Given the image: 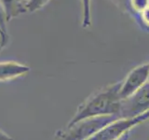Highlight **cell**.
Listing matches in <instances>:
<instances>
[{
  "instance_id": "5b68a950",
  "label": "cell",
  "mask_w": 149,
  "mask_h": 140,
  "mask_svg": "<svg viewBox=\"0 0 149 140\" xmlns=\"http://www.w3.org/2000/svg\"><path fill=\"white\" fill-rule=\"evenodd\" d=\"M149 81V63L138 65L130 71L122 81L119 88L121 99L127 98Z\"/></svg>"
},
{
  "instance_id": "ac0fdd59",
  "label": "cell",
  "mask_w": 149,
  "mask_h": 140,
  "mask_svg": "<svg viewBox=\"0 0 149 140\" xmlns=\"http://www.w3.org/2000/svg\"><path fill=\"white\" fill-rule=\"evenodd\" d=\"M19 1H20L21 3H22V4H24L26 6V3L28 2V0H19Z\"/></svg>"
},
{
  "instance_id": "52a82bcc",
  "label": "cell",
  "mask_w": 149,
  "mask_h": 140,
  "mask_svg": "<svg viewBox=\"0 0 149 140\" xmlns=\"http://www.w3.org/2000/svg\"><path fill=\"white\" fill-rule=\"evenodd\" d=\"M4 10L6 12L7 20L9 22L12 19L18 17L21 14L27 12L26 6L19 0H0Z\"/></svg>"
},
{
  "instance_id": "4fadbf2b",
  "label": "cell",
  "mask_w": 149,
  "mask_h": 140,
  "mask_svg": "<svg viewBox=\"0 0 149 140\" xmlns=\"http://www.w3.org/2000/svg\"><path fill=\"white\" fill-rule=\"evenodd\" d=\"M120 10L129 13V3L130 0H111Z\"/></svg>"
},
{
  "instance_id": "30bf717a",
  "label": "cell",
  "mask_w": 149,
  "mask_h": 140,
  "mask_svg": "<svg viewBox=\"0 0 149 140\" xmlns=\"http://www.w3.org/2000/svg\"><path fill=\"white\" fill-rule=\"evenodd\" d=\"M149 6V0H130L129 13L134 16Z\"/></svg>"
},
{
  "instance_id": "8fae6325",
  "label": "cell",
  "mask_w": 149,
  "mask_h": 140,
  "mask_svg": "<svg viewBox=\"0 0 149 140\" xmlns=\"http://www.w3.org/2000/svg\"><path fill=\"white\" fill-rule=\"evenodd\" d=\"M49 2V0H28L26 3V10L27 12H36L45 7Z\"/></svg>"
},
{
  "instance_id": "6da1fadb",
  "label": "cell",
  "mask_w": 149,
  "mask_h": 140,
  "mask_svg": "<svg viewBox=\"0 0 149 140\" xmlns=\"http://www.w3.org/2000/svg\"><path fill=\"white\" fill-rule=\"evenodd\" d=\"M120 85L121 81L116 82L93 92L78 106L76 113L66 126L88 118L118 115L121 101L119 96Z\"/></svg>"
},
{
  "instance_id": "9c48e42d",
  "label": "cell",
  "mask_w": 149,
  "mask_h": 140,
  "mask_svg": "<svg viewBox=\"0 0 149 140\" xmlns=\"http://www.w3.org/2000/svg\"><path fill=\"white\" fill-rule=\"evenodd\" d=\"M133 18L143 30L149 32V6L138 14H135Z\"/></svg>"
},
{
  "instance_id": "5bb4252c",
  "label": "cell",
  "mask_w": 149,
  "mask_h": 140,
  "mask_svg": "<svg viewBox=\"0 0 149 140\" xmlns=\"http://www.w3.org/2000/svg\"><path fill=\"white\" fill-rule=\"evenodd\" d=\"M0 140H13L8 134L0 130Z\"/></svg>"
},
{
  "instance_id": "d6986e66",
  "label": "cell",
  "mask_w": 149,
  "mask_h": 140,
  "mask_svg": "<svg viewBox=\"0 0 149 140\" xmlns=\"http://www.w3.org/2000/svg\"><path fill=\"white\" fill-rule=\"evenodd\" d=\"M0 30H1V29H0ZM7 37H8V36H7Z\"/></svg>"
},
{
  "instance_id": "3957f363",
  "label": "cell",
  "mask_w": 149,
  "mask_h": 140,
  "mask_svg": "<svg viewBox=\"0 0 149 140\" xmlns=\"http://www.w3.org/2000/svg\"><path fill=\"white\" fill-rule=\"evenodd\" d=\"M149 120V110L130 119H116L101 128L87 140H118L135 126Z\"/></svg>"
},
{
  "instance_id": "2e32d148",
  "label": "cell",
  "mask_w": 149,
  "mask_h": 140,
  "mask_svg": "<svg viewBox=\"0 0 149 140\" xmlns=\"http://www.w3.org/2000/svg\"><path fill=\"white\" fill-rule=\"evenodd\" d=\"M129 137H130V132H128L127 134L122 135V136H121L118 140H129Z\"/></svg>"
},
{
  "instance_id": "277c9868",
  "label": "cell",
  "mask_w": 149,
  "mask_h": 140,
  "mask_svg": "<svg viewBox=\"0 0 149 140\" xmlns=\"http://www.w3.org/2000/svg\"><path fill=\"white\" fill-rule=\"evenodd\" d=\"M149 110V81L127 98L121 99L118 118L130 119Z\"/></svg>"
},
{
  "instance_id": "7c38bea8",
  "label": "cell",
  "mask_w": 149,
  "mask_h": 140,
  "mask_svg": "<svg viewBox=\"0 0 149 140\" xmlns=\"http://www.w3.org/2000/svg\"><path fill=\"white\" fill-rule=\"evenodd\" d=\"M7 23H8V20H7V16H6V12L4 10V8L2 6L1 2H0V29L3 32V34L8 37V30H7Z\"/></svg>"
},
{
  "instance_id": "7a4b0ae2",
  "label": "cell",
  "mask_w": 149,
  "mask_h": 140,
  "mask_svg": "<svg viewBox=\"0 0 149 140\" xmlns=\"http://www.w3.org/2000/svg\"><path fill=\"white\" fill-rule=\"evenodd\" d=\"M116 119H118V115H107L79 120L59 131L53 140H87L97 131Z\"/></svg>"
},
{
  "instance_id": "e0dca14e",
  "label": "cell",
  "mask_w": 149,
  "mask_h": 140,
  "mask_svg": "<svg viewBox=\"0 0 149 140\" xmlns=\"http://www.w3.org/2000/svg\"><path fill=\"white\" fill-rule=\"evenodd\" d=\"M0 34H2V35H3V36H4V39H5V41H6V42H7V43H8V37H7L6 36H5V35L3 34V32H2L1 30H0Z\"/></svg>"
},
{
  "instance_id": "ba28073f",
  "label": "cell",
  "mask_w": 149,
  "mask_h": 140,
  "mask_svg": "<svg viewBox=\"0 0 149 140\" xmlns=\"http://www.w3.org/2000/svg\"><path fill=\"white\" fill-rule=\"evenodd\" d=\"M82 5V26L88 28L91 25V0H81Z\"/></svg>"
},
{
  "instance_id": "9a60e30c",
  "label": "cell",
  "mask_w": 149,
  "mask_h": 140,
  "mask_svg": "<svg viewBox=\"0 0 149 140\" xmlns=\"http://www.w3.org/2000/svg\"><path fill=\"white\" fill-rule=\"evenodd\" d=\"M7 44H8V43H7L6 41H5L3 35H2V34H0V50H1Z\"/></svg>"
},
{
  "instance_id": "8992f818",
  "label": "cell",
  "mask_w": 149,
  "mask_h": 140,
  "mask_svg": "<svg viewBox=\"0 0 149 140\" xmlns=\"http://www.w3.org/2000/svg\"><path fill=\"white\" fill-rule=\"evenodd\" d=\"M31 71V67L24 64L15 61L0 62V82L13 80L27 75Z\"/></svg>"
}]
</instances>
